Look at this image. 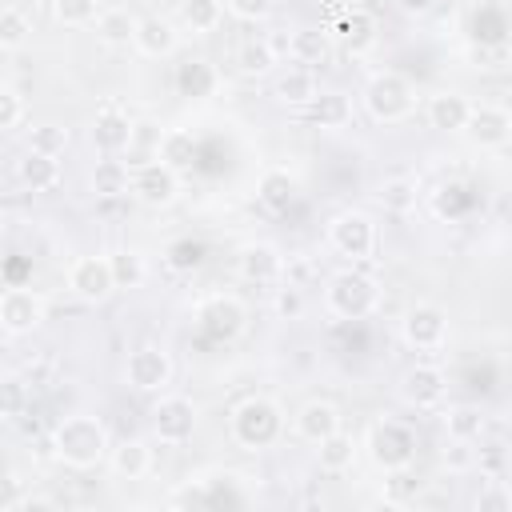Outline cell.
<instances>
[{
    "label": "cell",
    "instance_id": "44",
    "mask_svg": "<svg viewBox=\"0 0 512 512\" xmlns=\"http://www.w3.org/2000/svg\"><path fill=\"white\" fill-rule=\"evenodd\" d=\"M468 60H472V68H484V72H500L504 64H508V44L504 40H480V44H472L468 48Z\"/></svg>",
    "mask_w": 512,
    "mask_h": 512
},
{
    "label": "cell",
    "instance_id": "13",
    "mask_svg": "<svg viewBox=\"0 0 512 512\" xmlns=\"http://www.w3.org/2000/svg\"><path fill=\"white\" fill-rule=\"evenodd\" d=\"M460 132H468L476 148H504L512 136V116L504 104H472Z\"/></svg>",
    "mask_w": 512,
    "mask_h": 512
},
{
    "label": "cell",
    "instance_id": "2",
    "mask_svg": "<svg viewBox=\"0 0 512 512\" xmlns=\"http://www.w3.org/2000/svg\"><path fill=\"white\" fill-rule=\"evenodd\" d=\"M228 428H232V440H236L240 448L260 452V448H268V444L280 440V432H284V412H280V404L268 400V396H248V400H240V404L232 408Z\"/></svg>",
    "mask_w": 512,
    "mask_h": 512
},
{
    "label": "cell",
    "instance_id": "30",
    "mask_svg": "<svg viewBox=\"0 0 512 512\" xmlns=\"http://www.w3.org/2000/svg\"><path fill=\"white\" fill-rule=\"evenodd\" d=\"M316 460H320L324 472H344V468H352V460H356V440H352V432L336 428V432H328L324 440H316Z\"/></svg>",
    "mask_w": 512,
    "mask_h": 512
},
{
    "label": "cell",
    "instance_id": "45",
    "mask_svg": "<svg viewBox=\"0 0 512 512\" xmlns=\"http://www.w3.org/2000/svg\"><path fill=\"white\" fill-rule=\"evenodd\" d=\"M476 508H480V512H508V508H512V488H508L504 480H492V484L476 496Z\"/></svg>",
    "mask_w": 512,
    "mask_h": 512
},
{
    "label": "cell",
    "instance_id": "41",
    "mask_svg": "<svg viewBox=\"0 0 512 512\" xmlns=\"http://www.w3.org/2000/svg\"><path fill=\"white\" fill-rule=\"evenodd\" d=\"M200 264H204V244H200V240L184 236V240H172V244H168V268H176V272H196Z\"/></svg>",
    "mask_w": 512,
    "mask_h": 512
},
{
    "label": "cell",
    "instance_id": "27",
    "mask_svg": "<svg viewBox=\"0 0 512 512\" xmlns=\"http://www.w3.org/2000/svg\"><path fill=\"white\" fill-rule=\"evenodd\" d=\"M332 52V32L328 28H296L288 36V56L296 64H324Z\"/></svg>",
    "mask_w": 512,
    "mask_h": 512
},
{
    "label": "cell",
    "instance_id": "47",
    "mask_svg": "<svg viewBox=\"0 0 512 512\" xmlns=\"http://www.w3.org/2000/svg\"><path fill=\"white\" fill-rule=\"evenodd\" d=\"M224 8H228L236 20H264V16L276 8V0H224Z\"/></svg>",
    "mask_w": 512,
    "mask_h": 512
},
{
    "label": "cell",
    "instance_id": "24",
    "mask_svg": "<svg viewBox=\"0 0 512 512\" xmlns=\"http://www.w3.org/2000/svg\"><path fill=\"white\" fill-rule=\"evenodd\" d=\"M108 464L120 480H144L152 468V448L144 440H120L108 448Z\"/></svg>",
    "mask_w": 512,
    "mask_h": 512
},
{
    "label": "cell",
    "instance_id": "39",
    "mask_svg": "<svg viewBox=\"0 0 512 512\" xmlns=\"http://www.w3.org/2000/svg\"><path fill=\"white\" fill-rule=\"evenodd\" d=\"M92 192L96 196H120L128 192V168L120 160H100L92 172Z\"/></svg>",
    "mask_w": 512,
    "mask_h": 512
},
{
    "label": "cell",
    "instance_id": "17",
    "mask_svg": "<svg viewBox=\"0 0 512 512\" xmlns=\"http://www.w3.org/2000/svg\"><path fill=\"white\" fill-rule=\"evenodd\" d=\"M132 44H136L144 56L160 60V56H172V52H176L180 32H176V24H172L168 16H140V20H136V36H132Z\"/></svg>",
    "mask_w": 512,
    "mask_h": 512
},
{
    "label": "cell",
    "instance_id": "48",
    "mask_svg": "<svg viewBox=\"0 0 512 512\" xmlns=\"http://www.w3.org/2000/svg\"><path fill=\"white\" fill-rule=\"evenodd\" d=\"M20 504H24V484H20L12 472H4V468H0V512L20 508Z\"/></svg>",
    "mask_w": 512,
    "mask_h": 512
},
{
    "label": "cell",
    "instance_id": "6",
    "mask_svg": "<svg viewBox=\"0 0 512 512\" xmlns=\"http://www.w3.org/2000/svg\"><path fill=\"white\" fill-rule=\"evenodd\" d=\"M196 328H200L208 340L228 344V340H236V336L248 328V308H244L240 296L216 292V296H208V300L196 304Z\"/></svg>",
    "mask_w": 512,
    "mask_h": 512
},
{
    "label": "cell",
    "instance_id": "8",
    "mask_svg": "<svg viewBox=\"0 0 512 512\" xmlns=\"http://www.w3.org/2000/svg\"><path fill=\"white\" fill-rule=\"evenodd\" d=\"M132 196L148 208H168L176 196H180V172H172L168 164L160 160H148V164H136L132 168V180H128Z\"/></svg>",
    "mask_w": 512,
    "mask_h": 512
},
{
    "label": "cell",
    "instance_id": "22",
    "mask_svg": "<svg viewBox=\"0 0 512 512\" xmlns=\"http://www.w3.org/2000/svg\"><path fill=\"white\" fill-rule=\"evenodd\" d=\"M16 180H20L28 192H52V188L60 184V160L28 148V152L16 160Z\"/></svg>",
    "mask_w": 512,
    "mask_h": 512
},
{
    "label": "cell",
    "instance_id": "49",
    "mask_svg": "<svg viewBox=\"0 0 512 512\" xmlns=\"http://www.w3.org/2000/svg\"><path fill=\"white\" fill-rule=\"evenodd\" d=\"M300 308H304V300H300V288L296 284H288V288L276 292V312L280 316H300Z\"/></svg>",
    "mask_w": 512,
    "mask_h": 512
},
{
    "label": "cell",
    "instance_id": "15",
    "mask_svg": "<svg viewBox=\"0 0 512 512\" xmlns=\"http://www.w3.org/2000/svg\"><path fill=\"white\" fill-rule=\"evenodd\" d=\"M40 320H44V300H40L32 288H8V292L0 296V328H4V332L24 336V332H32Z\"/></svg>",
    "mask_w": 512,
    "mask_h": 512
},
{
    "label": "cell",
    "instance_id": "7",
    "mask_svg": "<svg viewBox=\"0 0 512 512\" xmlns=\"http://www.w3.org/2000/svg\"><path fill=\"white\" fill-rule=\"evenodd\" d=\"M328 240H332V248H336L344 260L360 264V260H368V256L376 252V224H372V216H364V212H340V216L328 224Z\"/></svg>",
    "mask_w": 512,
    "mask_h": 512
},
{
    "label": "cell",
    "instance_id": "37",
    "mask_svg": "<svg viewBox=\"0 0 512 512\" xmlns=\"http://www.w3.org/2000/svg\"><path fill=\"white\" fill-rule=\"evenodd\" d=\"M220 16H224L220 0H184V4H180V20H184V28L196 32V36L212 32V28L220 24Z\"/></svg>",
    "mask_w": 512,
    "mask_h": 512
},
{
    "label": "cell",
    "instance_id": "38",
    "mask_svg": "<svg viewBox=\"0 0 512 512\" xmlns=\"http://www.w3.org/2000/svg\"><path fill=\"white\" fill-rule=\"evenodd\" d=\"M32 40V20L20 8H4L0 12V52H20Z\"/></svg>",
    "mask_w": 512,
    "mask_h": 512
},
{
    "label": "cell",
    "instance_id": "50",
    "mask_svg": "<svg viewBox=\"0 0 512 512\" xmlns=\"http://www.w3.org/2000/svg\"><path fill=\"white\" fill-rule=\"evenodd\" d=\"M432 4H436V0H396V8H400L404 16H424V12H432Z\"/></svg>",
    "mask_w": 512,
    "mask_h": 512
},
{
    "label": "cell",
    "instance_id": "9",
    "mask_svg": "<svg viewBox=\"0 0 512 512\" xmlns=\"http://www.w3.org/2000/svg\"><path fill=\"white\" fill-rule=\"evenodd\" d=\"M400 336H404L408 348L432 352L448 340V312L440 304H412L400 320Z\"/></svg>",
    "mask_w": 512,
    "mask_h": 512
},
{
    "label": "cell",
    "instance_id": "10",
    "mask_svg": "<svg viewBox=\"0 0 512 512\" xmlns=\"http://www.w3.org/2000/svg\"><path fill=\"white\" fill-rule=\"evenodd\" d=\"M124 380L136 392H164L168 380H172V356L164 348H156V344H140L136 352H128Z\"/></svg>",
    "mask_w": 512,
    "mask_h": 512
},
{
    "label": "cell",
    "instance_id": "32",
    "mask_svg": "<svg viewBox=\"0 0 512 512\" xmlns=\"http://www.w3.org/2000/svg\"><path fill=\"white\" fill-rule=\"evenodd\" d=\"M156 148H160V124L156 120H132V132H128V164L136 168V164H148V160H156Z\"/></svg>",
    "mask_w": 512,
    "mask_h": 512
},
{
    "label": "cell",
    "instance_id": "14",
    "mask_svg": "<svg viewBox=\"0 0 512 512\" xmlns=\"http://www.w3.org/2000/svg\"><path fill=\"white\" fill-rule=\"evenodd\" d=\"M448 392V376L436 364H412L400 376V400L408 408H436Z\"/></svg>",
    "mask_w": 512,
    "mask_h": 512
},
{
    "label": "cell",
    "instance_id": "16",
    "mask_svg": "<svg viewBox=\"0 0 512 512\" xmlns=\"http://www.w3.org/2000/svg\"><path fill=\"white\" fill-rule=\"evenodd\" d=\"M236 272H240V280H248V284H272V280H280V272H284V256H280L272 244L252 240V244H244V248L236 252Z\"/></svg>",
    "mask_w": 512,
    "mask_h": 512
},
{
    "label": "cell",
    "instance_id": "25",
    "mask_svg": "<svg viewBox=\"0 0 512 512\" xmlns=\"http://www.w3.org/2000/svg\"><path fill=\"white\" fill-rule=\"evenodd\" d=\"M468 108H472L468 96H460V92H436V96H428V124L436 132H460L464 120H468Z\"/></svg>",
    "mask_w": 512,
    "mask_h": 512
},
{
    "label": "cell",
    "instance_id": "28",
    "mask_svg": "<svg viewBox=\"0 0 512 512\" xmlns=\"http://www.w3.org/2000/svg\"><path fill=\"white\" fill-rule=\"evenodd\" d=\"M308 120L316 124V128H344L348 120H352V100L344 96V92H316L312 100H308Z\"/></svg>",
    "mask_w": 512,
    "mask_h": 512
},
{
    "label": "cell",
    "instance_id": "42",
    "mask_svg": "<svg viewBox=\"0 0 512 512\" xmlns=\"http://www.w3.org/2000/svg\"><path fill=\"white\" fill-rule=\"evenodd\" d=\"M52 16L64 28H84L96 20V0H52Z\"/></svg>",
    "mask_w": 512,
    "mask_h": 512
},
{
    "label": "cell",
    "instance_id": "20",
    "mask_svg": "<svg viewBox=\"0 0 512 512\" xmlns=\"http://www.w3.org/2000/svg\"><path fill=\"white\" fill-rule=\"evenodd\" d=\"M128 132H132V116H124L116 104L100 108L96 120H92V144H96L100 152H108V156L128 148Z\"/></svg>",
    "mask_w": 512,
    "mask_h": 512
},
{
    "label": "cell",
    "instance_id": "43",
    "mask_svg": "<svg viewBox=\"0 0 512 512\" xmlns=\"http://www.w3.org/2000/svg\"><path fill=\"white\" fill-rule=\"evenodd\" d=\"M28 148L32 152H44V156H60L68 148V128H60V124H36L32 136H28Z\"/></svg>",
    "mask_w": 512,
    "mask_h": 512
},
{
    "label": "cell",
    "instance_id": "36",
    "mask_svg": "<svg viewBox=\"0 0 512 512\" xmlns=\"http://www.w3.org/2000/svg\"><path fill=\"white\" fill-rule=\"evenodd\" d=\"M108 268H112V284H116V288H140V284H144V276H148L144 256H140V252H132V248L112 252V256H108Z\"/></svg>",
    "mask_w": 512,
    "mask_h": 512
},
{
    "label": "cell",
    "instance_id": "1",
    "mask_svg": "<svg viewBox=\"0 0 512 512\" xmlns=\"http://www.w3.org/2000/svg\"><path fill=\"white\" fill-rule=\"evenodd\" d=\"M108 448H112L108 428H104L96 416L76 412V416H64V420L52 428V456H56L60 464L76 468V472H88V468L104 464V460H108Z\"/></svg>",
    "mask_w": 512,
    "mask_h": 512
},
{
    "label": "cell",
    "instance_id": "23",
    "mask_svg": "<svg viewBox=\"0 0 512 512\" xmlns=\"http://www.w3.org/2000/svg\"><path fill=\"white\" fill-rule=\"evenodd\" d=\"M296 192H300V184H296V176L288 168H268L260 176V184H256V200L268 212H288L296 204Z\"/></svg>",
    "mask_w": 512,
    "mask_h": 512
},
{
    "label": "cell",
    "instance_id": "34",
    "mask_svg": "<svg viewBox=\"0 0 512 512\" xmlns=\"http://www.w3.org/2000/svg\"><path fill=\"white\" fill-rule=\"evenodd\" d=\"M276 96L292 108H308V100L316 96V80L308 68H288L280 80H276Z\"/></svg>",
    "mask_w": 512,
    "mask_h": 512
},
{
    "label": "cell",
    "instance_id": "5",
    "mask_svg": "<svg viewBox=\"0 0 512 512\" xmlns=\"http://www.w3.org/2000/svg\"><path fill=\"white\" fill-rule=\"evenodd\" d=\"M364 108L380 124H400V120L412 116L416 92H412V84L400 72H376L368 80V88H364Z\"/></svg>",
    "mask_w": 512,
    "mask_h": 512
},
{
    "label": "cell",
    "instance_id": "21",
    "mask_svg": "<svg viewBox=\"0 0 512 512\" xmlns=\"http://www.w3.org/2000/svg\"><path fill=\"white\" fill-rule=\"evenodd\" d=\"M292 428H296V436H300V440L316 444V440H324L328 432H336V428H340V408H336V404H328V400H308V404L296 412Z\"/></svg>",
    "mask_w": 512,
    "mask_h": 512
},
{
    "label": "cell",
    "instance_id": "31",
    "mask_svg": "<svg viewBox=\"0 0 512 512\" xmlns=\"http://www.w3.org/2000/svg\"><path fill=\"white\" fill-rule=\"evenodd\" d=\"M272 64H276V48L264 36H252L236 48V68L244 76H264V72H272Z\"/></svg>",
    "mask_w": 512,
    "mask_h": 512
},
{
    "label": "cell",
    "instance_id": "46",
    "mask_svg": "<svg viewBox=\"0 0 512 512\" xmlns=\"http://www.w3.org/2000/svg\"><path fill=\"white\" fill-rule=\"evenodd\" d=\"M20 120H24V100H20V92L0 88V132L16 128Z\"/></svg>",
    "mask_w": 512,
    "mask_h": 512
},
{
    "label": "cell",
    "instance_id": "18",
    "mask_svg": "<svg viewBox=\"0 0 512 512\" xmlns=\"http://www.w3.org/2000/svg\"><path fill=\"white\" fill-rule=\"evenodd\" d=\"M332 32V40H340L348 52H364V48H372L376 44V16L372 12H364V8H348V12H340V20L328 28Z\"/></svg>",
    "mask_w": 512,
    "mask_h": 512
},
{
    "label": "cell",
    "instance_id": "19",
    "mask_svg": "<svg viewBox=\"0 0 512 512\" xmlns=\"http://www.w3.org/2000/svg\"><path fill=\"white\" fill-rule=\"evenodd\" d=\"M216 88H220L216 64H208V60H184V64H176V92L184 100H208V96H216Z\"/></svg>",
    "mask_w": 512,
    "mask_h": 512
},
{
    "label": "cell",
    "instance_id": "11",
    "mask_svg": "<svg viewBox=\"0 0 512 512\" xmlns=\"http://www.w3.org/2000/svg\"><path fill=\"white\" fill-rule=\"evenodd\" d=\"M152 432L160 444H184L196 432V404L188 396H160L152 408Z\"/></svg>",
    "mask_w": 512,
    "mask_h": 512
},
{
    "label": "cell",
    "instance_id": "29",
    "mask_svg": "<svg viewBox=\"0 0 512 512\" xmlns=\"http://www.w3.org/2000/svg\"><path fill=\"white\" fill-rule=\"evenodd\" d=\"M156 160L168 164L172 172H184L196 164V136L188 128H168L160 132V148H156Z\"/></svg>",
    "mask_w": 512,
    "mask_h": 512
},
{
    "label": "cell",
    "instance_id": "3",
    "mask_svg": "<svg viewBox=\"0 0 512 512\" xmlns=\"http://www.w3.org/2000/svg\"><path fill=\"white\" fill-rule=\"evenodd\" d=\"M364 452L380 472L412 468L416 460V432L404 420H376L364 436Z\"/></svg>",
    "mask_w": 512,
    "mask_h": 512
},
{
    "label": "cell",
    "instance_id": "35",
    "mask_svg": "<svg viewBox=\"0 0 512 512\" xmlns=\"http://www.w3.org/2000/svg\"><path fill=\"white\" fill-rule=\"evenodd\" d=\"M380 204L388 208V212H412L416 208V200H420V188H416V180L412 176H388L384 184H380Z\"/></svg>",
    "mask_w": 512,
    "mask_h": 512
},
{
    "label": "cell",
    "instance_id": "33",
    "mask_svg": "<svg viewBox=\"0 0 512 512\" xmlns=\"http://www.w3.org/2000/svg\"><path fill=\"white\" fill-rule=\"evenodd\" d=\"M444 428H448V436L452 440H476L484 428H488V416L476 408V404H456V408H448V416H444Z\"/></svg>",
    "mask_w": 512,
    "mask_h": 512
},
{
    "label": "cell",
    "instance_id": "26",
    "mask_svg": "<svg viewBox=\"0 0 512 512\" xmlns=\"http://www.w3.org/2000/svg\"><path fill=\"white\" fill-rule=\"evenodd\" d=\"M136 20L128 8H108V12H96V40L104 48H128L132 36H136Z\"/></svg>",
    "mask_w": 512,
    "mask_h": 512
},
{
    "label": "cell",
    "instance_id": "12",
    "mask_svg": "<svg viewBox=\"0 0 512 512\" xmlns=\"http://www.w3.org/2000/svg\"><path fill=\"white\" fill-rule=\"evenodd\" d=\"M68 288H72V296L84 300V304H104V300L116 292L108 256H80V260H72V268H68Z\"/></svg>",
    "mask_w": 512,
    "mask_h": 512
},
{
    "label": "cell",
    "instance_id": "40",
    "mask_svg": "<svg viewBox=\"0 0 512 512\" xmlns=\"http://www.w3.org/2000/svg\"><path fill=\"white\" fill-rule=\"evenodd\" d=\"M28 408V384L20 376H0V420H20Z\"/></svg>",
    "mask_w": 512,
    "mask_h": 512
},
{
    "label": "cell",
    "instance_id": "4",
    "mask_svg": "<svg viewBox=\"0 0 512 512\" xmlns=\"http://www.w3.org/2000/svg\"><path fill=\"white\" fill-rule=\"evenodd\" d=\"M376 300H380L376 280L364 276V272H356V268L336 272V276L328 280V288H324V304H328V312L340 316V320H364V316L376 308Z\"/></svg>",
    "mask_w": 512,
    "mask_h": 512
}]
</instances>
